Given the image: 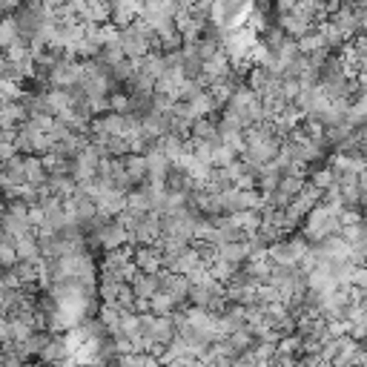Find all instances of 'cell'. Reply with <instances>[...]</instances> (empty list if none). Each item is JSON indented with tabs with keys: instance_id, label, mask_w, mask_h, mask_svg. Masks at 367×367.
Masks as SVG:
<instances>
[{
	"instance_id": "cell-1",
	"label": "cell",
	"mask_w": 367,
	"mask_h": 367,
	"mask_svg": "<svg viewBox=\"0 0 367 367\" xmlns=\"http://www.w3.org/2000/svg\"><path fill=\"white\" fill-rule=\"evenodd\" d=\"M339 212L342 207H333L327 201H319L310 212H307V219H304L301 224V233L310 238V244H319L335 233H342V219H339Z\"/></svg>"
},
{
	"instance_id": "cell-2",
	"label": "cell",
	"mask_w": 367,
	"mask_h": 367,
	"mask_svg": "<svg viewBox=\"0 0 367 367\" xmlns=\"http://www.w3.org/2000/svg\"><path fill=\"white\" fill-rule=\"evenodd\" d=\"M120 43H124L127 57L141 60V57H146L152 49H155V32H152V26L144 18H138L130 26L120 29Z\"/></svg>"
},
{
	"instance_id": "cell-3",
	"label": "cell",
	"mask_w": 367,
	"mask_h": 367,
	"mask_svg": "<svg viewBox=\"0 0 367 367\" xmlns=\"http://www.w3.org/2000/svg\"><path fill=\"white\" fill-rule=\"evenodd\" d=\"M279 26L284 29V32H287L290 38H301V35H307L310 29H316V18H313L307 9L296 6L293 12L279 15Z\"/></svg>"
},
{
	"instance_id": "cell-4",
	"label": "cell",
	"mask_w": 367,
	"mask_h": 367,
	"mask_svg": "<svg viewBox=\"0 0 367 367\" xmlns=\"http://www.w3.org/2000/svg\"><path fill=\"white\" fill-rule=\"evenodd\" d=\"M146 164H149V181H155V184H164L167 175H169L172 167H175V161L167 155L161 146H155V149L146 152Z\"/></svg>"
},
{
	"instance_id": "cell-5",
	"label": "cell",
	"mask_w": 367,
	"mask_h": 367,
	"mask_svg": "<svg viewBox=\"0 0 367 367\" xmlns=\"http://www.w3.org/2000/svg\"><path fill=\"white\" fill-rule=\"evenodd\" d=\"M132 290L138 298H152L161 290V272H144L138 270V275L132 279Z\"/></svg>"
},
{
	"instance_id": "cell-6",
	"label": "cell",
	"mask_w": 367,
	"mask_h": 367,
	"mask_svg": "<svg viewBox=\"0 0 367 367\" xmlns=\"http://www.w3.org/2000/svg\"><path fill=\"white\" fill-rule=\"evenodd\" d=\"M158 146L167 152V155L172 158V161H178L181 155H184V152H187L190 149V144H187V135H181V132H167L164 138H158Z\"/></svg>"
},
{
	"instance_id": "cell-7",
	"label": "cell",
	"mask_w": 367,
	"mask_h": 367,
	"mask_svg": "<svg viewBox=\"0 0 367 367\" xmlns=\"http://www.w3.org/2000/svg\"><path fill=\"white\" fill-rule=\"evenodd\" d=\"M296 41H298V46H301V52H304V55H313V52L330 49V43H327V35L321 32V26L310 29L307 35H301V38H296Z\"/></svg>"
},
{
	"instance_id": "cell-8",
	"label": "cell",
	"mask_w": 367,
	"mask_h": 367,
	"mask_svg": "<svg viewBox=\"0 0 367 367\" xmlns=\"http://www.w3.org/2000/svg\"><path fill=\"white\" fill-rule=\"evenodd\" d=\"M127 282H118V279H109V275H104L101 279V287H98V296L104 304H118L120 301V293H124Z\"/></svg>"
},
{
	"instance_id": "cell-9",
	"label": "cell",
	"mask_w": 367,
	"mask_h": 367,
	"mask_svg": "<svg viewBox=\"0 0 367 367\" xmlns=\"http://www.w3.org/2000/svg\"><path fill=\"white\" fill-rule=\"evenodd\" d=\"M18 41H20V26H18L15 15H6V20H4V32H0V46L9 49V46L18 43Z\"/></svg>"
},
{
	"instance_id": "cell-10",
	"label": "cell",
	"mask_w": 367,
	"mask_h": 367,
	"mask_svg": "<svg viewBox=\"0 0 367 367\" xmlns=\"http://www.w3.org/2000/svg\"><path fill=\"white\" fill-rule=\"evenodd\" d=\"M319 190H330L333 184H335V172H333V167H324V169H316L313 172V178H310Z\"/></svg>"
}]
</instances>
